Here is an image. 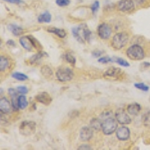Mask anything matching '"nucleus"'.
<instances>
[{
    "instance_id": "f257e3e1",
    "label": "nucleus",
    "mask_w": 150,
    "mask_h": 150,
    "mask_svg": "<svg viewBox=\"0 0 150 150\" xmlns=\"http://www.w3.org/2000/svg\"><path fill=\"white\" fill-rule=\"evenodd\" d=\"M72 34L77 41L84 44L90 41L92 33L86 24L83 23L77 27L74 28L72 29Z\"/></svg>"
},
{
    "instance_id": "f03ea898",
    "label": "nucleus",
    "mask_w": 150,
    "mask_h": 150,
    "mask_svg": "<svg viewBox=\"0 0 150 150\" xmlns=\"http://www.w3.org/2000/svg\"><path fill=\"white\" fill-rule=\"evenodd\" d=\"M19 41H20V44L21 45V46L24 49L26 50L27 51H33V49H36L38 51H41V46L40 45V43L32 35L22 36L19 39Z\"/></svg>"
},
{
    "instance_id": "7ed1b4c3",
    "label": "nucleus",
    "mask_w": 150,
    "mask_h": 150,
    "mask_svg": "<svg viewBox=\"0 0 150 150\" xmlns=\"http://www.w3.org/2000/svg\"><path fill=\"white\" fill-rule=\"evenodd\" d=\"M129 41V35L127 33L122 32V33H116L112 38L111 41V46L115 50H121Z\"/></svg>"
},
{
    "instance_id": "20e7f679",
    "label": "nucleus",
    "mask_w": 150,
    "mask_h": 150,
    "mask_svg": "<svg viewBox=\"0 0 150 150\" xmlns=\"http://www.w3.org/2000/svg\"><path fill=\"white\" fill-rule=\"evenodd\" d=\"M126 55L130 59L137 61L145 58V51L139 45H133L127 49Z\"/></svg>"
},
{
    "instance_id": "39448f33",
    "label": "nucleus",
    "mask_w": 150,
    "mask_h": 150,
    "mask_svg": "<svg viewBox=\"0 0 150 150\" xmlns=\"http://www.w3.org/2000/svg\"><path fill=\"white\" fill-rule=\"evenodd\" d=\"M56 77L60 82H68L73 79L74 72L68 67H60L56 71Z\"/></svg>"
},
{
    "instance_id": "423d86ee",
    "label": "nucleus",
    "mask_w": 150,
    "mask_h": 150,
    "mask_svg": "<svg viewBox=\"0 0 150 150\" xmlns=\"http://www.w3.org/2000/svg\"><path fill=\"white\" fill-rule=\"evenodd\" d=\"M117 120L112 117L106 118L102 122V131L106 135H110L117 130Z\"/></svg>"
},
{
    "instance_id": "0eeeda50",
    "label": "nucleus",
    "mask_w": 150,
    "mask_h": 150,
    "mask_svg": "<svg viewBox=\"0 0 150 150\" xmlns=\"http://www.w3.org/2000/svg\"><path fill=\"white\" fill-rule=\"evenodd\" d=\"M20 133L23 136H31L35 132L36 125L34 122L24 121L20 125Z\"/></svg>"
},
{
    "instance_id": "6e6552de",
    "label": "nucleus",
    "mask_w": 150,
    "mask_h": 150,
    "mask_svg": "<svg viewBox=\"0 0 150 150\" xmlns=\"http://www.w3.org/2000/svg\"><path fill=\"white\" fill-rule=\"evenodd\" d=\"M112 34V29L109 24L103 23L100 24L98 27V35L101 39L108 40Z\"/></svg>"
},
{
    "instance_id": "1a4fd4ad",
    "label": "nucleus",
    "mask_w": 150,
    "mask_h": 150,
    "mask_svg": "<svg viewBox=\"0 0 150 150\" xmlns=\"http://www.w3.org/2000/svg\"><path fill=\"white\" fill-rule=\"evenodd\" d=\"M135 3L134 0H120L117 3V9L122 12H131L134 11Z\"/></svg>"
},
{
    "instance_id": "9d476101",
    "label": "nucleus",
    "mask_w": 150,
    "mask_h": 150,
    "mask_svg": "<svg viewBox=\"0 0 150 150\" xmlns=\"http://www.w3.org/2000/svg\"><path fill=\"white\" fill-rule=\"evenodd\" d=\"M116 120L121 125H128L131 122V119L124 110H118L116 112Z\"/></svg>"
},
{
    "instance_id": "9b49d317",
    "label": "nucleus",
    "mask_w": 150,
    "mask_h": 150,
    "mask_svg": "<svg viewBox=\"0 0 150 150\" xmlns=\"http://www.w3.org/2000/svg\"><path fill=\"white\" fill-rule=\"evenodd\" d=\"M35 100L38 102L45 104L46 106L50 105L51 104L52 101H53L51 96L46 92H42L38 94L37 96H35Z\"/></svg>"
},
{
    "instance_id": "f8f14e48",
    "label": "nucleus",
    "mask_w": 150,
    "mask_h": 150,
    "mask_svg": "<svg viewBox=\"0 0 150 150\" xmlns=\"http://www.w3.org/2000/svg\"><path fill=\"white\" fill-rule=\"evenodd\" d=\"M93 136V129L91 127H83L80 131V138L82 141H89Z\"/></svg>"
},
{
    "instance_id": "ddd939ff",
    "label": "nucleus",
    "mask_w": 150,
    "mask_h": 150,
    "mask_svg": "<svg viewBox=\"0 0 150 150\" xmlns=\"http://www.w3.org/2000/svg\"><path fill=\"white\" fill-rule=\"evenodd\" d=\"M130 137L129 128L122 126L116 130V137L120 140H127Z\"/></svg>"
},
{
    "instance_id": "4468645a",
    "label": "nucleus",
    "mask_w": 150,
    "mask_h": 150,
    "mask_svg": "<svg viewBox=\"0 0 150 150\" xmlns=\"http://www.w3.org/2000/svg\"><path fill=\"white\" fill-rule=\"evenodd\" d=\"M12 104L6 98H2L0 100V110L1 112L3 113H10L11 111Z\"/></svg>"
},
{
    "instance_id": "2eb2a0df",
    "label": "nucleus",
    "mask_w": 150,
    "mask_h": 150,
    "mask_svg": "<svg viewBox=\"0 0 150 150\" xmlns=\"http://www.w3.org/2000/svg\"><path fill=\"white\" fill-rule=\"evenodd\" d=\"M141 106L137 103H133L128 106L127 108V111L131 116H137L141 111Z\"/></svg>"
},
{
    "instance_id": "dca6fc26",
    "label": "nucleus",
    "mask_w": 150,
    "mask_h": 150,
    "mask_svg": "<svg viewBox=\"0 0 150 150\" xmlns=\"http://www.w3.org/2000/svg\"><path fill=\"white\" fill-rule=\"evenodd\" d=\"M120 73H121L120 68L111 67L104 74V76L105 77H109V78H116L120 74Z\"/></svg>"
},
{
    "instance_id": "f3484780",
    "label": "nucleus",
    "mask_w": 150,
    "mask_h": 150,
    "mask_svg": "<svg viewBox=\"0 0 150 150\" xmlns=\"http://www.w3.org/2000/svg\"><path fill=\"white\" fill-rule=\"evenodd\" d=\"M47 32L50 33H53L61 38H64L66 36V32L62 29H58L56 27H50L47 29Z\"/></svg>"
},
{
    "instance_id": "a211bd4d",
    "label": "nucleus",
    "mask_w": 150,
    "mask_h": 150,
    "mask_svg": "<svg viewBox=\"0 0 150 150\" xmlns=\"http://www.w3.org/2000/svg\"><path fill=\"white\" fill-rule=\"evenodd\" d=\"M51 14H50L48 11H45L42 14H41L39 15V17H38V21L40 23H48L51 21Z\"/></svg>"
},
{
    "instance_id": "6ab92c4d",
    "label": "nucleus",
    "mask_w": 150,
    "mask_h": 150,
    "mask_svg": "<svg viewBox=\"0 0 150 150\" xmlns=\"http://www.w3.org/2000/svg\"><path fill=\"white\" fill-rule=\"evenodd\" d=\"M45 56H47L45 52L44 51H38V53L35 54L34 56H33L29 59V62H30L31 64H35L38 63V62H40V60Z\"/></svg>"
},
{
    "instance_id": "aec40b11",
    "label": "nucleus",
    "mask_w": 150,
    "mask_h": 150,
    "mask_svg": "<svg viewBox=\"0 0 150 150\" xmlns=\"http://www.w3.org/2000/svg\"><path fill=\"white\" fill-rule=\"evenodd\" d=\"M8 30L11 31V32L13 33V35L15 36L21 35L23 33V28L17 26L15 24H10V25H8Z\"/></svg>"
},
{
    "instance_id": "412c9836",
    "label": "nucleus",
    "mask_w": 150,
    "mask_h": 150,
    "mask_svg": "<svg viewBox=\"0 0 150 150\" xmlns=\"http://www.w3.org/2000/svg\"><path fill=\"white\" fill-rule=\"evenodd\" d=\"M90 127L93 130L100 131V130H102V122L99 119L94 118L90 121Z\"/></svg>"
},
{
    "instance_id": "4be33fe9",
    "label": "nucleus",
    "mask_w": 150,
    "mask_h": 150,
    "mask_svg": "<svg viewBox=\"0 0 150 150\" xmlns=\"http://www.w3.org/2000/svg\"><path fill=\"white\" fill-rule=\"evenodd\" d=\"M9 59L5 56H1L0 57V70L4 71L9 67Z\"/></svg>"
},
{
    "instance_id": "5701e85b",
    "label": "nucleus",
    "mask_w": 150,
    "mask_h": 150,
    "mask_svg": "<svg viewBox=\"0 0 150 150\" xmlns=\"http://www.w3.org/2000/svg\"><path fill=\"white\" fill-rule=\"evenodd\" d=\"M41 74L45 77H50L53 75V71L48 65H43L41 68Z\"/></svg>"
},
{
    "instance_id": "b1692460",
    "label": "nucleus",
    "mask_w": 150,
    "mask_h": 150,
    "mask_svg": "<svg viewBox=\"0 0 150 150\" xmlns=\"http://www.w3.org/2000/svg\"><path fill=\"white\" fill-rule=\"evenodd\" d=\"M18 106L19 108L21 110L25 109L28 106V101L26 100V98L23 95L18 97Z\"/></svg>"
},
{
    "instance_id": "393cba45",
    "label": "nucleus",
    "mask_w": 150,
    "mask_h": 150,
    "mask_svg": "<svg viewBox=\"0 0 150 150\" xmlns=\"http://www.w3.org/2000/svg\"><path fill=\"white\" fill-rule=\"evenodd\" d=\"M12 77L15 79V80H19V81H24V80H28V77L26 74H24L23 73H20V72H15V73L13 74Z\"/></svg>"
},
{
    "instance_id": "a878e982",
    "label": "nucleus",
    "mask_w": 150,
    "mask_h": 150,
    "mask_svg": "<svg viewBox=\"0 0 150 150\" xmlns=\"http://www.w3.org/2000/svg\"><path fill=\"white\" fill-rule=\"evenodd\" d=\"M64 56H65V59L68 62H69V63L72 64V65H74V64L76 63V58H75L71 53H65Z\"/></svg>"
},
{
    "instance_id": "bb28decb",
    "label": "nucleus",
    "mask_w": 150,
    "mask_h": 150,
    "mask_svg": "<svg viewBox=\"0 0 150 150\" xmlns=\"http://www.w3.org/2000/svg\"><path fill=\"white\" fill-rule=\"evenodd\" d=\"M114 62H116V63H118L119 65H122V66L124 67H128L129 66V63H128V62L125 61V59L122 58H119V57H114Z\"/></svg>"
},
{
    "instance_id": "cd10ccee",
    "label": "nucleus",
    "mask_w": 150,
    "mask_h": 150,
    "mask_svg": "<svg viewBox=\"0 0 150 150\" xmlns=\"http://www.w3.org/2000/svg\"><path fill=\"white\" fill-rule=\"evenodd\" d=\"M143 124L146 128H150V112L146 113L143 119Z\"/></svg>"
},
{
    "instance_id": "c85d7f7f",
    "label": "nucleus",
    "mask_w": 150,
    "mask_h": 150,
    "mask_svg": "<svg viewBox=\"0 0 150 150\" xmlns=\"http://www.w3.org/2000/svg\"><path fill=\"white\" fill-rule=\"evenodd\" d=\"M134 86L136 87L137 89H140V90L144 91V92L149 91V86L145 85L143 83H134Z\"/></svg>"
},
{
    "instance_id": "c756f323",
    "label": "nucleus",
    "mask_w": 150,
    "mask_h": 150,
    "mask_svg": "<svg viewBox=\"0 0 150 150\" xmlns=\"http://www.w3.org/2000/svg\"><path fill=\"white\" fill-rule=\"evenodd\" d=\"M98 62L100 63H103V64H105V63H108V62H114V60L111 59L110 57L109 56H104V57H101V58L98 59Z\"/></svg>"
},
{
    "instance_id": "7c9ffc66",
    "label": "nucleus",
    "mask_w": 150,
    "mask_h": 150,
    "mask_svg": "<svg viewBox=\"0 0 150 150\" xmlns=\"http://www.w3.org/2000/svg\"><path fill=\"white\" fill-rule=\"evenodd\" d=\"M56 5L60 7H65L71 3L70 0H56Z\"/></svg>"
},
{
    "instance_id": "2f4dec72",
    "label": "nucleus",
    "mask_w": 150,
    "mask_h": 150,
    "mask_svg": "<svg viewBox=\"0 0 150 150\" xmlns=\"http://www.w3.org/2000/svg\"><path fill=\"white\" fill-rule=\"evenodd\" d=\"M17 91L21 95H26L28 92V89L26 86H18L17 88Z\"/></svg>"
},
{
    "instance_id": "473e14b6",
    "label": "nucleus",
    "mask_w": 150,
    "mask_h": 150,
    "mask_svg": "<svg viewBox=\"0 0 150 150\" xmlns=\"http://www.w3.org/2000/svg\"><path fill=\"white\" fill-rule=\"evenodd\" d=\"M99 6H100V4H99L98 1H95L94 3L92 4V7H91V9H92V11L93 13H96L99 8Z\"/></svg>"
},
{
    "instance_id": "72a5a7b5",
    "label": "nucleus",
    "mask_w": 150,
    "mask_h": 150,
    "mask_svg": "<svg viewBox=\"0 0 150 150\" xmlns=\"http://www.w3.org/2000/svg\"><path fill=\"white\" fill-rule=\"evenodd\" d=\"M103 53L104 52L101 51V50H94L92 53V55L94 57H99V56H101L103 54Z\"/></svg>"
},
{
    "instance_id": "f704fd0d",
    "label": "nucleus",
    "mask_w": 150,
    "mask_h": 150,
    "mask_svg": "<svg viewBox=\"0 0 150 150\" xmlns=\"http://www.w3.org/2000/svg\"><path fill=\"white\" fill-rule=\"evenodd\" d=\"M134 2L137 5H142L146 3V0H134Z\"/></svg>"
},
{
    "instance_id": "c9c22d12",
    "label": "nucleus",
    "mask_w": 150,
    "mask_h": 150,
    "mask_svg": "<svg viewBox=\"0 0 150 150\" xmlns=\"http://www.w3.org/2000/svg\"><path fill=\"white\" fill-rule=\"evenodd\" d=\"M6 45H7L8 46H10V47H15L16 46V43L14 42L13 40H9V41H7Z\"/></svg>"
},
{
    "instance_id": "e433bc0d",
    "label": "nucleus",
    "mask_w": 150,
    "mask_h": 150,
    "mask_svg": "<svg viewBox=\"0 0 150 150\" xmlns=\"http://www.w3.org/2000/svg\"><path fill=\"white\" fill-rule=\"evenodd\" d=\"M5 1L10 2V3H12V4H20L22 2L21 0H5Z\"/></svg>"
},
{
    "instance_id": "4c0bfd02",
    "label": "nucleus",
    "mask_w": 150,
    "mask_h": 150,
    "mask_svg": "<svg viewBox=\"0 0 150 150\" xmlns=\"http://www.w3.org/2000/svg\"><path fill=\"white\" fill-rule=\"evenodd\" d=\"M78 149H91V148L88 145H82L79 147Z\"/></svg>"
}]
</instances>
